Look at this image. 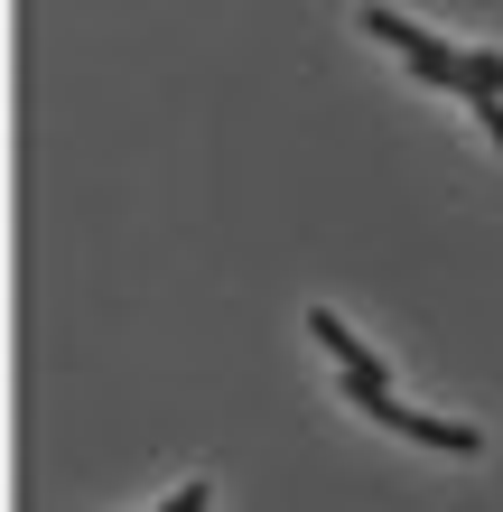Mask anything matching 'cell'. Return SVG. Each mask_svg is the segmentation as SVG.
I'll use <instances>...</instances> for the list:
<instances>
[{
	"label": "cell",
	"mask_w": 503,
	"mask_h": 512,
	"mask_svg": "<svg viewBox=\"0 0 503 512\" xmlns=\"http://www.w3.org/2000/svg\"><path fill=\"white\" fill-rule=\"evenodd\" d=\"M308 336L345 364V401H354V410H382V401H392V373H382V354H364V336H354L336 308H308Z\"/></svg>",
	"instance_id": "cell-1"
},
{
	"label": "cell",
	"mask_w": 503,
	"mask_h": 512,
	"mask_svg": "<svg viewBox=\"0 0 503 512\" xmlns=\"http://www.w3.org/2000/svg\"><path fill=\"white\" fill-rule=\"evenodd\" d=\"M364 28H373V38H392V47H401V66L420 75V84H457V94H466V47L429 38V28H410L401 10H364Z\"/></svg>",
	"instance_id": "cell-2"
},
{
	"label": "cell",
	"mask_w": 503,
	"mask_h": 512,
	"mask_svg": "<svg viewBox=\"0 0 503 512\" xmlns=\"http://www.w3.org/2000/svg\"><path fill=\"white\" fill-rule=\"evenodd\" d=\"M382 429H401V438H420V447H448V457H476L485 429H466V419H429V410H401V401H382L373 410Z\"/></svg>",
	"instance_id": "cell-3"
},
{
	"label": "cell",
	"mask_w": 503,
	"mask_h": 512,
	"mask_svg": "<svg viewBox=\"0 0 503 512\" xmlns=\"http://www.w3.org/2000/svg\"><path fill=\"white\" fill-rule=\"evenodd\" d=\"M466 103H503V47H466Z\"/></svg>",
	"instance_id": "cell-4"
},
{
	"label": "cell",
	"mask_w": 503,
	"mask_h": 512,
	"mask_svg": "<svg viewBox=\"0 0 503 512\" xmlns=\"http://www.w3.org/2000/svg\"><path fill=\"white\" fill-rule=\"evenodd\" d=\"M476 122L494 131V149H503V103H476Z\"/></svg>",
	"instance_id": "cell-5"
},
{
	"label": "cell",
	"mask_w": 503,
	"mask_h": 512,
	"mask_svg": "<svg viewBox=\"0 0 503 512\" xmlns=\"http://www.w3.org/2000/svg\"><path fill=\"white\" fill-rule=\"evenodd\" d=\"M159 512H177V503H159Z\"/></svg>",
	"instance_id": "cell-6"
}]
</instances>
